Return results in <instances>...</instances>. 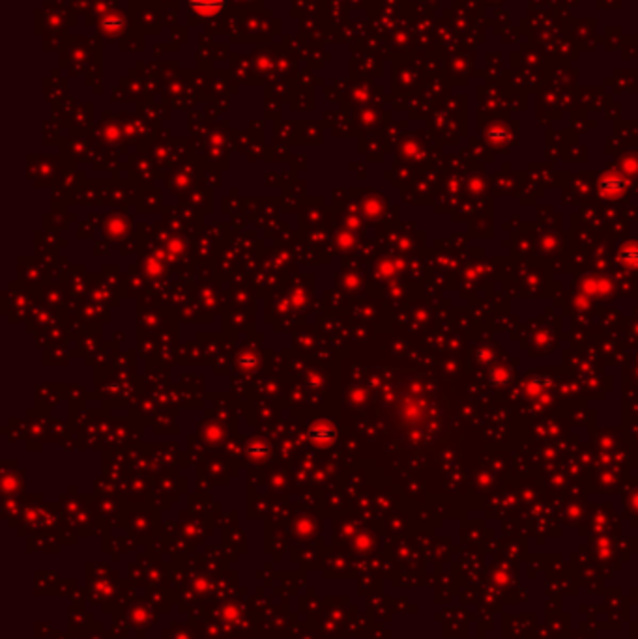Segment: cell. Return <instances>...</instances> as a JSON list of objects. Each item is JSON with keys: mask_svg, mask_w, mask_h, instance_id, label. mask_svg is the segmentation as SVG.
Instances as JSON below:
<instances>
[{"mask_svg": "<svg viewBox=\"0 0 638 639\" xmlns=\"http://www.w3.org/2000/svg\"><path fill=\"white\" fill-rule=\"evenodd\" d=\"M620 262L629 266V268L638 266V243H629L620 251Z\"/></svg>", "mask_w": 638, "mask_h": 639, "instance_id": "3957f363", "label": "cell"}, {"mask_svg": "<svg viewBox=\"0 0 638 639\" xmlns=\"http://www.w3.org/2000/svg\"><path fill=\"white\" fill-rule=\"evenodd\" d=\"M599 189L605 197H618L625 189V180L618 174H608L599 182Z\"/></svg>", "mask_w": 638, "mask_h": 639, "instance_id": "7a4b0ae2", "label": "cell"}, {"mask_svg": "<svg viewBox=\"0 0 638 639\" xmlns=\"http://www.w3.org/2000/svg\"><path fill=\"white\" fill-rule=\"evenodd\" d=\"M188 2H190V10L202 17L217 15L225 6V0H188Z\"/></svg>", "mask_w": 638, "mask_h": 639, "instance_id": "6da1fadb", "label": "cell"}]
</instances>
